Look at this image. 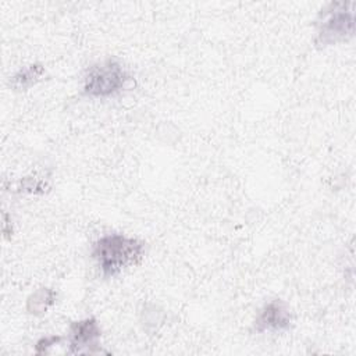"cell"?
Returning a JSON list of instances; mask_svg holds the SVG:
<instances>
[{
	"mask_svg": "<svg viewBox=\"0 0 356 356\" xmlns=\"http://www.w3.org/2000/svg\"><path fill=\"white\" fill-rule=\"evenodd\" d=\"M145 253V243L124 234H106L92 245V257L103 277L110 278L135 266Z\"/></svg>",
	"mask_w": 356,
	"mask_h": 356,
	"instance_id": "1",
	"label": "cell"
},
{
	"mask_svg": "<svg viewBox=\"0 0 356 356\" xmlns=\"http://www.w3.org/2000/svg\"><path fill=\"white\" fill-rule=\"evenodd\" d=\"M100 337L102 330L95 317H86L78 321H72L68 328V352L72 355L100 353Z\"/></svg>",
	"mask_w": 356,
	"mask_h": 356,
	"instance_id": "4",
	"label": "cell"
},
{
	"mask_svg": "<svg viewBox=\"0 0 356 356\" xmlns=\"http://www.w3.org/2000/svg\"><path fill=\"white\" fill-rule=\"evenodd\" d=\"M57 293L50 288H39L26 299V312L33 316H43L56 303Z\"/></svg>",
	"mask_w": 356,
	"mask_h": 356,
	"instance_id": "6",
	"label": "cell"
},
{
	"mask_svg": "<svg viewBox=\"0 0 356 356\" xmlns=\"http://www.w3.org/2000/svg\"><path fill=\"white\" fill-rule=\"evenodd\" d=\"M63 338L58 335H51V337H43L40 338L36 345H35V352L36 353H46L53 345H57Z\"/></svg>",
	"mask_w": 356,
	"mask_h": 356,
	"instance_id": "8",
	"label": "cell"
},
{
	"mask_svg": "<svg viewBox=\"0 0 356 356\" xmlns=\"http://www.w3.org/2000/svg\"><path fill=\"white\" fill-rule=\"evenodd\" d=\"M44 67L42 64H29L22 67L10 81L11 86L17 90H26L42 79Z\"/></svg>",
	"mask_w": 356,
	"mask_h": 356,
	"instance_id": "7",
	"label": "cell"
},
{
	"mask_svg": "<svg viewBox=\"0 0 356 356\" xmlns=\"http://www.w3.org/2000/svg\"><path fill=\"white\" fill-rule=\"evenodd\" d=\"M353 3H330L321 10V19L318 21V32L316 43L318 46H327L345 40L353 35L355 17L352 7Z\"/></svg>",
	"mask_w": 356,
	"mask_h": 356,
	"instance_id": "3",
	"label": "cell"
},
{
	"mask_svg": "<svg viewBox=\"0 0 356 356\" xmlns=\"http://www.w3.org/2000/svg\"><path fill=\"white\" fill-rule=\"evenodd\" d=\"M291 323L292 316L285 303L280 299H273L259 310L253 328L259 334L266 331H284L291 327Z\"/></svg>",
	"mask_w": 356,
	"mask_h": 356,
	"instance_id": "5",
	"label": "cell"
},
{
	"mask_svg": "<svg viewBox=\"0 0 356 356\" xmlns=\"http://www.w3.org/2000/svg\"><path fill=\"white\" fill-rule=\"evenodd\" d=\"M129 81L128 72L114 58L93 64L83 78V93L89 97H110L120 93Z\"/></svg>",
	"mask_w": 356,
	"mask_h": 356,
	"instance_id": "2",
	"label": "cell"
}]
</instances>
